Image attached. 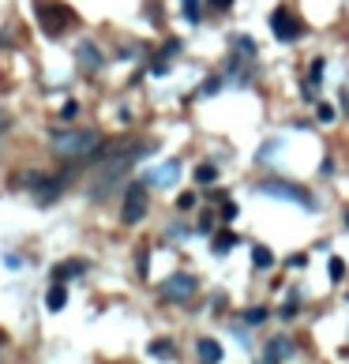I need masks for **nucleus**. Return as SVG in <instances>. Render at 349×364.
Returning a JSON list of instances; mask_svg holds the SVG:
<instances>
[{"label": "nucleus", "mask_w": 349, "mask_h": 364, "mask_svg": "<svg viewBox=\"0 0 349 364\" xmlns=\"http://www.w3.org/2000/svg\"><path fill=\"white\" fill-rule=\"evenodd\" d=\"M53 150L68 162H86L102 154V136L98 131H57L53 136Z\"/></svg>", "instance_id": "obj_1"}, {"label": "nucleus", "mask_w": 349, "mask_h": 364, "mask_svg": "<svg viewBox=\"0 0 349 364\" xmlns=\"http://www.w3.org/2000/svg\"><path fill=\"white\" fill-rule=\"evenodd\" d=\"M38 19H41V30H46L49 38H60L64 30L72 27V8H64V4H57V0H41L38 4Z\"/></svg>", "instance_id": "obj_2"}, {"label": "nucleus", "mask_w": 349, "mask_h": 364, "mask_svg": "<svg viewBox=\"0 0 349 364\" xmlns=\"http://www.w3.org/2000/svg\"><path fill=\"white\" fill-rule=\"evenodd\" d=\"M259 192H263V195H278V200H286V203H297V207H304V211H315V203L308 200V192L297 188V184H286V181H263V184H259Z\"/></svg>", "instance_id": "obj_3"}, {"label": "nucleus", "mask_w": 349, "mask_h": 364, "mask_svg": "<svg viewBox=\"0 0 349 364\" xmlns=\"http://www.w3.org/2000/svg\"><path fill=\"white\" fill-rule=\"evenodd\" d=\"M143 214H147V184H128V192H124V207H121L124 226L143 222Z\"/></svg>", "instance_id": "obj_4"}, {"label": "nucleus", "mask_w": 349, "mask_h": 364, "mask_svg": "<svg viewBox=\"0 0 349 364\" xmlns=\"http://www.w3.org/2000/svg\"><path fill=\"white\" fill-rule=\"evenodd\" d=\"M192 293H195V278L192 274H169L166 282H162V297L166 301H173V304H180V301H192Z\"/></svg>", "instance_id": "obj_5"}, {"label": "nucleus", "mask_w": 349, "mask_h": 364, "mask_svg": "<svg viewBox=\"0 0 349 364\" xmlns=\"http://www.w3.org/2000/svg\"><path fill=\"white\" fill-rule=\"evenodd\" d=\"M270 30H275L278 41H297L301 38V23L286 12V8H278V12L270 15Z\"/></svg>", "instance_id": "obj_6"}, {"label": "nucleus", "mask_w": 349, "mask_h": 364, "mask_svg": "<svg viewBox=\"0 0 349 364\" xmlns=\"http://www.w3.org/2000/svg\"><path fill=\"white\" fill-rule=\"evenodd\" d=\"M60 176H57V181H41V176H34V181H30V192H34V200L38 203H53V200H57V192H60Z\"/></svg>", "instance_id": "obj_7"}, {"label": "nucleus", "mask_w": 349, "mask_h": 364, "mask_svg": "<svg viewBox=\"0 0 349 364\" xmlns=\"http://www.w3.org/2000/svg\"><path fill=\"white\" fill-rule=\"evenodd\" d=\"M195 357H199V364H222V346H218L214 338H199L195 342Z\"/></svg>", "instance_id": "obj_8"}, {"label": "nucleus", "mask_w": 349, "mask_h": 364, "mask_svg": "<svg viewBox=\"0 0 349 364\" xmlns=\"http://www.w3.org/2000/svg\"><path fill=\"white\" fill-rule=\"evenodd\" d=\"M75 57H79V68L83 72H98V68H102V53H98L91 41H83V46L75 49Z\"/></svg>", "instance_id": "obj_9"}, {"label": "nucleus", "mask_w": 349, "mask_h": 364, "mask_svg": "<svg viewBox=\"0 0 349 364\" xmlns=\"http://www.w3.org/2000/svg\"><path fill=\"white\" fill-rule=\"evenodd\" d=\"M286 357H293V342H289V338H275V342L267 346L263 364H278V360H286Z\"/></svg>", "instance_id": "obj_10"}, {"label": "nucleus", "mask_w": 349, "mask_h": 364, "mask_svg": "<svg viewBox=\"0 0 349 364\" xmlns=\"http://www.w3.org/2000/svg\"><path fill=\"white\" fill-rule=\"evenodd\" d=\"M177 173H180V165H177V162H166V165H162L158 173H150L147 181L154 184V188H169V184L177 181Z\"/></svg>", "instance_id": "obj_11"}, {"label": "nucleus", "mask_w": 349, "mask_h": 364, "mask_svg": "<svg viewBox=\"0 0 349 364\" xmlns=\"http://www.w3.org/2000/svg\"><path fill=\"white\" fill-rule=\"evenodd\" d=\"M64 304H68V290H64V285L57 282V285L49 290V297H46V308H49V312H60Z\"/></svg>", "instance_id": "obj_12"}, {"label": "nucleus", "mask_w": 349, "mask_h": 364, "mask_svg": "<svg viewBox=\"0 0 349 364\" xmlns=\"http://www.w3.org/2000/svg\"><path fill=\"white\" fill-rule=\"evenodd\" d=\"M150 353H154V357H162V360H173V357H177V349H173V342H169V338L150 342Z\"/></svg>", "instance_id": "obj_13"}, {"label": "nucleus", "mask_w": 349, "mask_h": 364, "mask_svg": "<svg viewBox=\"0 0 349 364\" xmlns=\"http://www.w3.org/2000/svg\"><path fill=\"white\" fill-rule=\"evenodd\" d=\"M252 263H256L259 271H267V267H275V256H270V248L256 245V248H252Z\"/></svg>", "instance_id": "obj_14"}, {"label": "nucleus", "mask_w": 349, "mask_h": 364, "mask_svg": "<svg viewBox=\"0 0 349 364\" xmlns=\"http://www.w3.org/2000/svg\"><path fill=\"white\" fill-rule=\"evenodd\" d=\"M83 271H86L83 263H68V267H57L53 274H57V282H68V278H75V274H83Z\"/></svg>", "instance_id": "obj_15"}, {"label": "nucleus", "mask_w": 349, "mask_h": 364, "mask_svg": "<svg viewBox=\"0 0 349 364\" xmlns=\"http://www.w3.org/2000/svg\"><path fill=\"white\" fill-rule=\"evenodd\" d=\"M195 181H199V184H214L218 169H214V165H199V169H195Z\"/></svg>", "instance_id": "obj_16"}, {"label": "nucleus", "mask_w": 349, "mask_h": 364, "mask_svg": "<svg viewBox=\"0 0 349 364\" xmlns=\"http://www.w3.org/2000/svg\"><path fill=\"white\" fill-rule=\"evenodd\" d=\"M233 245H237V237H233V233H222V237H214V252H218V256H222V252H229Z\"/></svg>", "instance_id": "obj_17"}, {"label": "nucleus", "mask_w": 349, "mask_h": 364, "mask_svg": "<svg viewBox=\"0 0 349 364\" xmlns=\"http://www.w3.org/2000/svg\"><path fill=\"white\" fill-rule=\"evenodd\" d=\"M184 19H188V23H199V0H184Z\"/></svg>", "instance_id": "obj_18"}, {"label": "nucleus", "mask_w": 349, "mask_h": 364, "mask_svg": "<svg viewBox=\"0 0 349 364\" xmlns=\"http://www.w3.org/2000/svg\"><path fill=\"white\" fill-rule=\"evenodd\" d=\"M263 319H267V308H252V312L244 316V323H252V327H256V323H263Z\"/></svg>", "instance_id": "obj_19"}, {"label": "nucleus", "mask_w": 349, "mask_h": 364, "mask_svg": "<svg viewBox=\"0 0 349 364\" xmlns=\"http://www.w3.org/2000/svg\"><path fill=\"white\" fill-rule=\"evenodd\" d=\"M342 274H345V263L342 259H331V282H342Z\"/></svg>", "instance_id": "obj_20"}, {"label": "nucleus", "mask_w": 349, "mask_h": 364, "mask_svg": "<svg viewBox=\"0 0 349 364\" xmlns=\"http://www.w3.org/2000/svg\"><path fill=\"white\" fill-rule=\"evenodd\" d=\"M177 207H180V211H192V207H195V195H192V192H184L180 200H177Z\"/></svg>", "instance_id": "obj_21"}, {"label": "nucleus", "mask_w": 349, "mask_h": 364, "mask_svg": "<svg viewBox=\"0 0 349 364\" xmlns=\"http://www.w3.org/2000/svg\"><path fill=\"white\" fill-rule=\"evenodd\" d=\"M320 79H323V60H315V64H312V79H308V83H320Z\"/></svg>", "instance_id": "obj_22"}, {"label": "nucleus", "mask_w": 349, "mask_h": 364, "mask_svg": "<svg viewBox=\"0 0 349 364\" xmlns=\"http://www.w3.org/2000/svg\"><path fill=\"white\" fill-rule=\"evenodd\" d=\"M75 113H79V105H75V102H68V105H64V109H60V117H64V120H72Z\"/></svg>", "instance_id": "obj_23"}, {"label": "nucleus", "mask_w": 349, "mask_h": 364, "mask_svg": "<svg viewBox=\"0 0 349 364\" xmlns=\"http://www.w3.org/2000/svg\"><path fill=\"white\" fill-rule=\"evenodd\" d=\"M315 113H320V120H331V117H334V109H331V105H320Z\"/></svg>", "instance_id": "obj_24"}, {"label": "nucleus", "mask_w": 349, "mask_h": 364, "mask_svg": "<svg viewBox=\"0 0 349 364\" xmlns=\"http://www.w3.org/2000/svg\"><path fill=\"white\" fill-rule=\"evenodd\" d=\"M233 4V0H211V8H218V12H222V8H229Z\"/></svg>", "instance_id": "obj_25"}, {"label": "nucleus", "mask_w": 349, "mask_h": 364, "mask_svg": "<svg viewBox=\"0 0 349 364\" xmlns=\"http://www.w3.org/2000/svg\"><path fill=\"white\" fill-rule=\"evenodd\" d=\"M345 226H349V214H345Z\"/></svg>", "instance_id": "obj_26"}]
</instances>
